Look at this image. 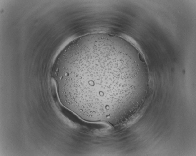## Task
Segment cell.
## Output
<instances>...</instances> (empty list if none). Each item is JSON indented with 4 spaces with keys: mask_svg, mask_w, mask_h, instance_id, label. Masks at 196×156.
Wrapping results in <instances>:
<instances>
[{
    "mask_svg": "<svg viewBox=\"0 0 196 156\" xmlns=\"http://www.w3.org/2000/svg\"><path fill=\"white\" fill-rule=\"evenodd\" d=\"M120 42L110 37L76 39L63 51L55 71L62 104L83 120L116 125L134 108L142 75Z\"/></svg>",
    "mask_w": 196,
    "mask_h": 156,
    "instance_id": "1",
    "label": "cell"
}]
</instances>
